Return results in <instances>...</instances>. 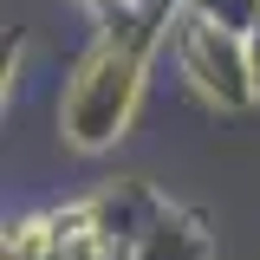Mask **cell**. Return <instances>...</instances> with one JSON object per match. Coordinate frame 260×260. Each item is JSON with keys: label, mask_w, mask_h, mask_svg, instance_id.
<instances>
[{"label": "cell", "mask_w": 260, "mask_h": 260, "mask_svg": "<svg viewBox=\"0 0 260 260\" xmlns=\"http://www.w3.org/2000/svg\"><path fill=\"white\" fill-rule=\"evenodd\" d=\"M7 260H13V254H7Z\"/></svg>", "instance_id": "cell-1"}]
</instances>
